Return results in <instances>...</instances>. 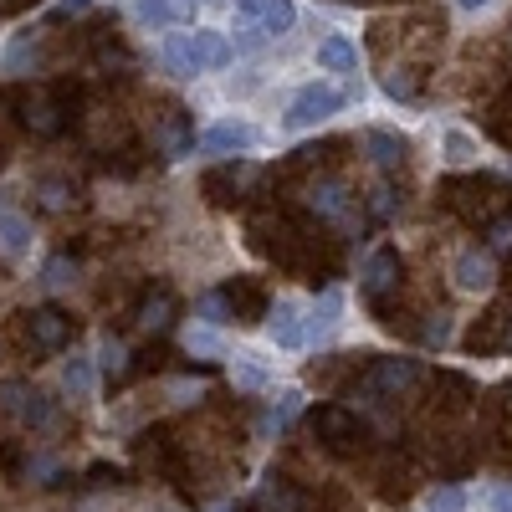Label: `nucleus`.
Segmentation results:
<instances>
[{
	"mask_svg": "<svg viewBox=\"0 0 512 512\" xmlns=\"http://www.w3.org/2000/svg\"><path fill=\"white\" fill-rule=\"evenodd\" d=\"M405 287V262H400V251L395 246H374L364 256V272H359V292H364V303L374 318L384 313H395V297Z\"/></svg>",
	"mask_w": 512,
	"mask_h": 512,
	"instance_id": "obj_1",
	"label": "nucleus"
},
{
	"mask_svg": "<svg viewBox=\"0 0 512 512\" xmlns=\"http://www.w3.org/2000/svg\"><path fill=\"white\" fill-rule=\"evenodd\" d=\"M0 103L16 108V123L26 128V134H36V139L67 134V118H62V108L52 98V82L47 88H21V82H11V88H0Z\"/></svg>",
	"mask_w": 512,
	"mask_h": 512,
	"instance_id": "obj_2",
	"label": "nucleus"
},
{
	"mask_svg": "<svg viewBox=\"0 0 512 512\" xmlns=\"http://www.w3.org/2000/svg\"><path fill=\"white\" fill-rule=\"evenodd\" d=\"M308 436L333 456H359L369 446V425L344 405H318V410H308Z\"/></svg>",
	"mask_w": 512,
	"mask_h": 512,
	"instance_id": "obj_3",
	"label": "nucleus"
},
{
	"mask_svg": "<svg viewBox=\"0 0 512 512\" xmlns=\"http://www.w3.org/2000/svg\"><path fill=\"white\" fill-rule=\"evenodd\" d=\"M262 180H267L262 164H251V159H226V164H216V169H205V175H200V190H205L210 205L236 210V205L251 200V190L262 185Z\"/></svg>",
	"mask_w": 512,
	"mask_h": 512,
	"instance_id": "obj_4",
	"label": "nucleus"
},
{
	"mask_svg": "<svg viewBox=\"0 0 512 512\" xmlns=\"http://www.w3.org/2000/svg\"><path fill=\"white\" fill-rule=\"evenodd\" d=\"M492 190H502L497 175H451V180H441L436 200H441V210H451V216L477 226V221L492 216Z\"/></svg>",
	"mask_w": 512,
	"mask_h": 512,
	"instance_id": "obj_5",
	"label": "nucleus"
},
{
	"mask_svg": "<svg viewBox=\"0 0 512 512\" xmlns=\"http://www.w3.org/2000/svg\"><path fill=\"white\" fill-rule=\"evenodd\" d=\"M344 108V93L328 88V82H308V88H297V98L287 103V128H318L323 118H333Z\"/></svg>",
	"mask_w": 512,
	"mask_h": 512,
	"instance_id": "obj_6",
	"label": "nucleus"
},
{
	"mask_svg": "<svg viewBox=\"0 0 512 512\" xmlns=\"http://www.w3.org/2000/svg\"><path fill=\"white\" fill-rule=\"evenodd\" d=\"M21 328H26V344L41 349V354L67 349L72 333H77V323H72L62 308H31V313H21Z\"/></svg>",
	"mask_w": 512,
	"mask_h": 512,
	"instance_id": "obj_7",
	"label": "nucleus"
},
{
	"mask_svg": "<svg viewBox=\"0 0 512 512\" xmlns=\"http://www.w3.org/2000/svg\"><path fill=\"white\" fill-rule=\"evenodd\" d=\"M154 149L164 159H185L195 149V123H190V113L180 103H159V113H154Z\"/></svg>",
	"mask_w": 512,
	"mask_h": 512,
	"instance_id": "obj_8",
	"label": "nucleus"
},
{
	"mask_svg": "<svg viewBox=\"0 0 512 512\" xmlns=\"http://www.w3.org/2000/svg\"><path fill=\"white\" fill-rule=\"evenodd\" d=\"M175 313H180V303H175V287L169 282H149L144 292H139V303H134V328L139 333H149V338H159L169 323H175Z\"/></svg>",
	"mask_w": 512,
	"mask_h": 512,
	"instance_id": "obj_9",
	"label": "nucleus"
},
{
	"mask_svg": "<svg viewBox=\"0 0 512 512\" xmlns=\"http://www.w3.org/2000/svg\"><path fill=\"white\" fill-rule=\"evenodd\" d=\"M0 410H11L21 425H31V431H41V425L57 420V405L41 395V390H31L26 379H11L6 390H0Z\"/></svg>",
	"mask_w": 512,
	"mask_h": 512,
	"instance_id": "obj_10",
	"label": "nucleus"
},
{
	"mask_svg": "<svg viewBox=\"0 0 512 512\" xmlns=\"http://www.w3.org/2000/svg\"><path fill=\"white\" fill-rule=\"evenodd\" d=\"M221 292H226L231 318H236L241 328H256L262 318H272V297H267V287L256 282V277H236V282H226Z\"/></svg>",
	"mask_w": 512,
	"mask_h": 512,
	"instance_id": "obj_11",
	"label": "nucleus"
},
{
	"mask_svg": "<svg viewBox=\"0 0 512 512\" xmlns=\"http://www.w3.org/2000/svg\"><path fill=\"white\" fill-rule=\"evenodd\" d=\"M415 379H420V364L415 359H374L364 369V390L379 395V400H390V395H405Z\"/></svg>",
	"mask_w": 512,
	"mask_h": 512,
	"instance_id": "obj_12",
	"label": "nucleus"
},
{
	"mask_svg": "<svg viewBox=\"0 0 512 512\" xmlns=\"http://www.w3.org/2000/svg\"><path fill=\"white\" fill-rule=\"evenodd\" d=\"M364 154L374 159V169H384V175H400L410 164V139L395 134V128H364Z\"/></svg>",
	"mask_w": 512,
	"mask_h": 512,
	"instance_id": "obj_13",
	"label": "nucleus"
},
{
	"mask_svg": "<svg viewBox=\"0 0 512 512\" xmlns=\"http://www.w3.org/2000/svg\"><path fill=\"white\" fill-rule=\"evenodd\" d=\"M200 149H205V154H231V159H241L246 149H256V128L241 123V118H221V123H210L205 134H200Z\"/></svg>",
	"mask_w": 512,
	"mask_h": 512,
	"instance_id": "obj_14",
	"label": "nucleus"
},
{
	"mask_svg": "<svg viewBox=\"0 0 512 512\" xmlns=\"http://www.w3.org/2000/svg\"><path fill=\"white\" fill-rule=\"evenodd\" d=\"M451 277L461 292H487L497 282V262H492V251L487 246H466L456 262H451Z\"/></svg>",
	"mask_w": 512,
	"mask_h": 512,
	"instance_id": "obj_15",
	"label": "nucleus"
},
{
	"mask_svg": "<svg viewBox=\"0 0 512 512\" xmlns=\"http://www.w3.org/2000/svg\"><path fill=\"white\" fill-rule=\"evenodd\" d=\"M236 512H308V492L277 477V482H262V487H256V497H246Z\"/></svg>",
	"mask_w": 512,
	"mask_h": 512,
	"instance_id": "obj_16",
	"label": "nucleus"
},
{
	"mask_svg": "<svg viewBox=\"0 0 512 512\" xmlns=\"http://www.w3.org/2000/svg\"><path fill=\"white\" fill-rule=\"evenodd\" d=\"M507 313L502 308H487L472 328H466V338H461V344H466V354H497L502 344H507Z\"/></svg>",
	"mask_w": 512,
	"mask_h": 512,
	"instance_id": "obj_17",
	"label": "nucleus"
},
{
	"mask_svg": "<svg viewBox=\"0 0 512 512\" xmlns=\"http://www.w3.org/2000/svg\"><path fill=\"white\" fill-rule=\"evenodd\" d=\"M195 6H200V0H134V16L159 31V26H185V21H195Z\"/></svg>",
	"mask_w": 512,
	"mask_h": 512,
	"instance_id": "obj_18",
	"label": "nucleus"
},
{
	"mask_svg": "<svg viewBox=\"0 0 512 512\" xmlns=\"http://www.w3.org/2000/svg\"><path fill=\"white\" fill-rule=\"evenodd\" d=\"M436 405L446 410V415H461V410H472V400H477V384L466 379V374H451V369H441L436 379Z\"/></svg>",
	"mask_w": 512,
	"mask_h": 512,
	"instance_id": "obj_19",
	"label": "nucleus"
},
{
	"mask_svg": "<svg viewBox=\"0 0 512 512\" xmlns=\"http://www.w3.org/2000/svg\"><path fill=\"white\" fill-rule=\"evenodd\" d=\"M159 62H164V72H175V77H195V72H205L200 67V57H195V31H175L159 47Z\"/></svg>",
	"mask_w": 512,
	"mask_h": 512,
	"instance_id": "obj_20",
	"label": "nucleus"
},
{
	"mask_svg": "<svg viewBox=\"0 0 512 512\" xmlns=\"http://www.w3.org/2000/svg\"><path fill=\"white\" fill-rule=\"evenodd\" d=\"M272 344L277 349H303L308 344V318L297 313V303H277L272 308Z\"/></svg>",
	"mask_w": 512,
	"mask_h": 512,
	"instance_id": "obj_21",
	"label": "nucleus"
},
{
	"mask_svg": "<svg viewBox=\"0 0 512 512\" xmlns=\"http://www.w3.org/2000/svg\"><path fill=\"white\" fill-rule=\"evenodd\" d=\"M338 318H344V292L323 287L318 303H313V318H308V344H318V338H328L338 328Z\"/></svg>",
	"mask_w": 512,
	"mask_h": 512,
	"instance_id": "obj_22",
	"label": "nucleus"
},
{
	"mask_svg": "<svg viewBox=\"0 0 512 512\" xmlns=\"http://www.w3.org/2000/svg\"><path fill=\"white\" fill-rule=\"evenodd\" d=\"M98 369H103V379H108V384H123L139 364H134V354H128L123 338H113V333H108L103 344H98Z\"/></svg>",
	"mask_w": 512,
	"mask_h": 512,
	"instance_id": "obj_23",
	"label": "nucleus"
},
{
	"mask_svg": "<svg viewBox=\"0 0 512 512\" xmlns=\"http://www.w3.org/2000/svg\"><path fill=\"white\" fill-rule=\"evenodd\" d=\"M415 487H410V461H400V451H390V461H384L379 472V497L384 502H405Z\"/></svg>",
	"mask_w": 512,
	"mask_h": 512,
	"instance_id": "obj_24",
	"label": "nucleus"
},
{
	"mask_svg": "<svg viewBox=\"0 0 512 512\" xmlns=\"http://www.w3.org/2000/svg\"><path fill=\"white\" fill-rule=\"evenodd\" d=\"M0 251L6 256H26L31 251V221L21 210H0Z\"/></svg>",
	"mask_w": 512,
	"mask_h": 512,
	"instance_id": "obj_25",
	"label": "nucleus"
},
{
	"mask_svg": "<svg viewBox=\"0 0 512 512\" xmlns=\"http://www.w3.org/2000/svg\"><path fill=\"white\" fill-rule=\"evenodd\" d=\"M420 82H425V67L420 62H400V67L384 72V93H390L395 103H410L420 93Z\"/></svg>",
	"mask_w": 512,
	"mask_h": 512,
	"instance_id": "obj_26",
	"label": "nucleus"
},
{
	"mask_svg": "<svg viewBox=\"0 0 512 512\" xmlns=\"http://www.w3.org/2000/svg\"><path fill=\"white\" fill-rule=\"evenodd\" d=\"M318 67H328V72H354V67H359V47H354V41H344V36H323V41H318Z\"/></svg>",
	"mask_w": 512,
	"mask_h": 512,
	"instance_id": "obj_27",
	"label": "nucleus"
},
{
	"mask_svg": "<svg viewBox=\"0 0 512 512\" xmlns=\"http://www.w3.org/2000/svg\"><path fill=\"white\" fill-rule=\"evenodd\" d=\"M185 354H195L200 364H216V359H226V338H221L216 328L195 323V328L185 333Z\"/></svg>",
	"mask_w": 512,
	"mask_h": 512,
	"instance_id": "obj_28",
	"label": "nucleus"
},
{
	"mask_svg": "<svg viewBox=\"0 0 512 512\" xmlns=\"http://www.w3.org/2000/svg\"><path fill=\"white\" fill-rule=\"evenodd\" d=\"M93 364H98V359H88V354H72V359L62 364V390H67L72 400H88V395H93Z\"/></svg>",
	"mask_w": 512,
	"mask_h": 512,
	"instance_id": "obj_29",
	"label": "nucleus"
},
{
	"mask_svg": "<svg viewBox=\"0 0 512 512\" xmlns=\"http://www.w3.org/2000/svg\"><path fill=\"white\" fill-rule=\"evenodd\" d=\"M36 195H41V205H47V210H72V205H77V185L62 180V175L36 180Z\"/></svg>",
	"mask_w": 512,
	"mask_h": 512,
	"instance_id": "obj_30",
	"label": "nucleus"
},
{
	"mask_svg": "<svg viewBox=\"0 0 512 512\" xmlns=\"http://www.w3.org/2000/svg\"><path fill=\"white\" fill-rule=\"evenodd\" d=\"M415 338H420L425 349H446L451 338H456V323H451V313H425V318H420V333H415Z\"/></svg>",
	"mask_w": 512,
	"mask_h": 512,
	"instance_id": "obj_31",
	"label": "nucleus"
},
{
	"mask_svg": "<svg viewBox=\"0 0 512 512\" xmlns=\"http://www.w3.org/2000/svg\"><path fill=\"white\" fill-rule=\"evenodd\" d=\"M77 282V262L62 251V256H52L47 262V272H41V287H52V292H62V287H72Z\"/></svg>",
	"mask_w": 512,
	"mask_h": 512,
	"instance_id": "obj_32",
	"label": "nucleus"
},
{
	"mask_svg": "<svg viewBox=\"0 0 512 512\" xmlns=\"http://www.w3.org/2000/svg\"><path fill=\"white\" fill-rule=\"evenodd\" d=\"M297 410H303V395H297V390H282V395H277V405H272V410H267V420H262V431H282V425H287Z\"/></svg>",
	"mask_w": 512,
	"mask_h": 512,
	"instance_id": "obj_33",
	"label": "nucleus"
},
{
	"mask_svg": "<svg viewBox=\"0 0 512 512\" xmlns=\"http://www.w3.org/2000/svg\"><path fill=\"white\" fill-rule=\"evenodd\" d=\"M292 21H297V6H292V0H267V16H262V31H267V36L292 31Z\"/></svg>",
	"mask_w": 512,
	"mask_h": 512,
	"instance_id": "obj_34",
	"label": "nucleus"
},
{
	"mask_svg": "<svg viewBox=\"0 0 512 512\" xmlns=\"http://www.w3.org/2000/svg\"><path fill=\"white\" fill-rule=\"evenodd\" d=\"M400 205H405V195H400L395 185H379V190L369 195V221H390Z\"/></svg>",
	"mask_w": 512,
	"mask_h": 512,
	"instance_id": "obj_35",
	"label": "nucleus"
},
{
	"mask_svg": "<svg viewBox=\"0 0 512 512\" xmlns=\"http://www.w3.org/2000/svg\"><path fill=\"white\" fill-rule=\"evenodd\" d=\"M195 313L205 318V328H221V323H236V318H231V303H226V292H205Z\"/></svg>",
	"mask_w": 512,
	"mask_h": 512,
	"instance_id": "obj_36",
	"label": "nucleus"
},
{
	"mask_svg": "<svg viewBox=\"0 0 512 512\" xmlns=\"http://www.w3.org/2000/svg\"><path fill=\"white\" fill-rule=\"evenodd\" d=\"M425 507H431V512H466V492L461 487H431V497H425Z\"/></svg>",
	"mask_w": 512,
	"mask_h": 512,
	"instance_id": "obj_37",
	"label": "nucleus"
},
{
	"mask_svg": "<svg viewBox=\"0 0 512 512\" xmlns=\"http://www.w3.org/2000/svg\"><path fill=\"white\" fill-rule=\"evenodd\" d=\"M236 384H246V390H267L272 374H267V369H256V364H241V354H236Z\"/></svg>",
	"mask_w": 512,
	"mask_h": 512,
	"instance_id": "obj_38",
	"label": "nucleus"
},
{
	"mask_svg": "<svg viewBox=\"0 0 512 512\" xmlns=\"http://www.w3.org/2000/svg\"><path fill=\"white\" fill-rule=\"evenodd\" d=\"M487 251H512V221H492L487 226Z\"/></svg>",
	"mask_w": 512,
	"mask_h": 512,
	"instance_id": "obj_39",
	"label": "nucleus"
},
{
	"mask_svg": "<svg viewBox=\"0 0 512 512\" xmlns=\"http://www.w3.org/2000/svg\"><path fill=\"white\" fill-rule=\"evenodd\" d=\"M88 482L93 487H118L123 472H118V466H108V461H98V466H88Z\"/></svg>",
	"mask_w": 512,
	"mask_h": 512,
	"instance_id": "obj_40",
	"label": "nucleus"
},
{
	"mask_svg": "<svg viewBox=\"0 0 512 512\" xmlns=\"http://www.w3.org/2000/svg\"><path fill=\"white\" fill-rule=\"evenodd\" d=\"M446 159L466 164V159H472V139H466V134H446Z\"/></svg>",
	"mask_w": 512,
	"mask_h": 512,
	"instance_id": "obj_41",
	"label": "nucleus"
},
{
	"mask_svg": "<svg viewBox=\"0 0 512 512\" xmlns=\"http://www.w3.org/2000/svg\"><path fill=\"white\" fill-rule=\"evenodd\" d=\"M236 11H241L246 21H256V26H262V16H267V0H236Z\"/></svg>",
	"mask_w": 512,
	"mask_h": 512,
	"instance_id": "obj_42",
	"label": "nucleus"
},
{
	"mask_svg": "<svg viewBox=\"0 0 512 512\" xmlns=\"http://www.w3.org/2000/svg\"><path fill=\"white\" fill-rule=\"evenodd\" d=\"M487 507L492 512H512V487H492L487 492Z\"/></svg>",
	"mask_w": 512,
	"mask_h": 512,
	"instance_id": "obj_43",
	"label": "nucleus"
},
{
	"mask_svg": "<svg viewBox=\"0 0 512 512\" xmlns=\"http://www.w3.org/2000/svg\"><path fill=\"white\" fill-rule=\"evenodd\" d=\"M88 6H98V0H62V6L52 11V21H67V16H77V11H88Z\"/></svg>",
	"mask_w": 512,
	"mask_h": 512,
	"instance_id": "obj_44",
	"label": "nucleus"
},
{
	"mask_svg": "<svg viewBox=\"0 0 512 512\" xmlns=\"http://www.w3.org/2000/svg\"><path fill=\"white\" fill-rule=\"evenodd\" d=\"M26 6H36V0H0V16H16V11H26Z\"/></svg>",
	"mask_w": 512,
	"mask_h": 512,
	"instance_id": "obj_45",
	"label": "nucleus"
},
{
	"mask_svg": "<svg viewBox=\"0 0 512 512\" xmlns=\"http://www.w3.org/2000/svg\"><path fill=\"white\" fill-rule=\"evenodd\" d=\"M456 6H461V11H487L492 0H456Z\"/></svg>",
	"mask_w": 512,
	"mask_h": 512,
	"instance_id": "obj_46",
	"label": "nucleus"
},
{
	"mask_svg": "<svg viewBox=\"0 0 512 512\" xmlns=\"http://www.w3.org/2000/svg\"><path fill=\"white\" fill-rule=\"evenodd\" d=\"M497 395H502V405H507V415H512V384H502V390H497Z\"/></svg>",
	"mask_w": 512,
	"mask_h": 512,
	"instance_id": "obj_47",
	"label": "nucleus"
},
{
	"mask_svg": "<svg viewBox=\"0 0 512 512\" xmlns=\"http://www.w3.org/2000/svg\"><path fill=\"white\" fill-rule=\"evenodd\" d=\"M507 221H512V185H507Z\"/></svg>",
	"mask_w": 512,
	"mask_h": 512,
	"instance_id": "obj_48",
	"label": "nucleus"
},
{
	"mask_svg": "<svg viewBox=\"0 0 512 512\" xmlns=\"http://www.w3.org/2000/svg\"><path fill=\"white\" fill-rule=\"evenodd\" d=\"M502 349H512V323H507V344H502Z\"/></svg>",
	"mask_w": 512,
	"mask_h": 512,
	"instance_id": "obj_49",
	"label": "nucleus"
},
{
	"mask_svg": "<svg viewBox=\"0 0 512 512\" xmlns=\"http://www.w3.org/2000/svg\"><path fill=\"white\" fill-rule=\"evenodd\" d=\"M507 287H512V272H507Z\"/></svg>",
	"mask_w": 512,
	"mask_h": 512,
	"instance_id": "obj_50",
	"label": "nucleus"
}]
</instances>
